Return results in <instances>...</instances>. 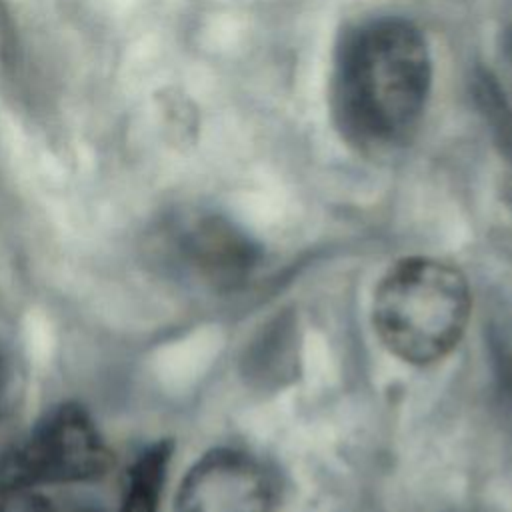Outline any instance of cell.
<instances>
[{
  "label": "cell",
  "mask_w": 512,
  "mask_h": 512,
  "mask_svg": "<svg viewBox=\"0 0 512 512\" xmlns=\"http://www.w3.org/2000/svg\"><path fill=\"white\" fill-rule=\"evenodd\" d=\"M432 86L424 34L404 18H378L344 36L330 106L344 140L364 152L402 146L416 132Z\"/></svg>",
  "instance_id": "6da1fadb"
},
{
  "label": "cell",
  "mask_w": 512,
  "mask_h": 512,
  "mask_svg": "<svg viewBox=\"0 0 512 512\" xmlns=\"http://www.w3.org/2000/svg\"><path fill=\"white\" fill-rule=\"evenodd\" d=\"M470 308V288L456 266L410 256L380 278L372 324L396 358L426 366L454 350L468 326Z\"/></svg>",
  "instance_id": "7a4b0ae2"
},
{
  "label": "cell",
  "mask_w": 512,
  "mask_h": 512,
  "mask_svg": "<svg viewBox=\"0 0 512 512\" xmlns=\"http://www.w3.org/2000/svg\"><path fill=\"white\" fill-rule=\"evenodd\" d=\"M112 452L78 404L50 408L0 464V490L78 484L104 476Z\"/></svg>",
  "instance_id": "3957f363"
},
{
  "label": "cell",
  "mask_w": 512,
  "mask_h": 512,
  "mask_svg": "<svg viewBox=\"0 0 512 512\" xmlns=\"http://www.w3.org/2000/svg\"><path fill=\"white\" fill-rule=\"evenodd\" d=\"M274 500V482L254 456L214 448L182 478L174 512H272Z\"/></svg>",
  "instance_id": "277c9868"
},
{
  "label": "cell",
  "mask_w": 512,
  "mask_h": 512,
  "mask_svg": "<svg viewBox=\"0 0 512 512\" xmlns=\"http://www.w3.org/2000/svg\"><path fill=\"white\" fill-rule=\"evenodd\" d=\"M178 268L202 284L230 290L256 266V246L220 216H198L176 228L168 246Z\"/></svg>",
  "instance_id": "5b68a950"
},
{
  "label": "cell",
  "mask_w": 512,
  "mask_h": 512,
  "mask_svg": "<svg viewBox=\"0 0 512 512\" xmlns=\"http://www.w3.org/2000/svg\"><path fill=\"white\" fill-rule=\"evenodd\" d=\"M170 460V440H158L146 446L124 474L118 512H160Z\"/></svg>",
  "instance_id": "8992f818"
},
{
  "label": "cell",
  "mask_w": 512,
  "mask_h": 512,
  "mask_svg": "<svg viewBox=\"0 0 512 512\" xmlns=\"http://www.w3.org/2000/svg\"><path fill=\"white\" fill-rule=\"evenodd\" d=\"M0 512H62L42 490L4 488L0 490Z\"/></svg>",
  "instance_id": "52a82bcc"
}]
</instances>
